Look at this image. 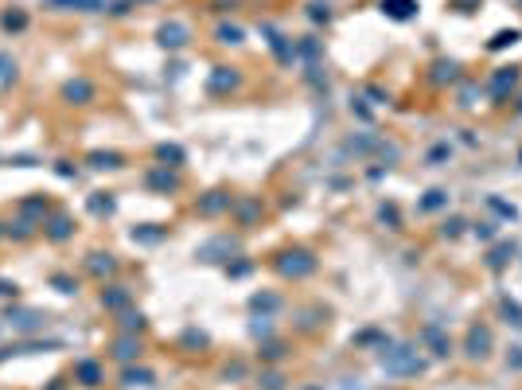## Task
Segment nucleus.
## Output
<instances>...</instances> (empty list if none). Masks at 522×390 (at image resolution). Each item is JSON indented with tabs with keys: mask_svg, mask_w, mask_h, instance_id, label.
Instances as JSON below:
<instances>
[{
	"mask_svg": "<svg viewBox=\"0 0 522 390\" xmlns=\"http://www.w3.org/2000/svg\"><path fill=\"white\" fill-rule=\"evenodd\" d=\"M148 187H152V192H176V187H180V172H171L168 164H160V168L148 172Z\"/></svg>",
	"mask_w": 522,
	"mask_h": 390,
	"instance_id": "obj_12",
	"label": "nucleus"
},
{
	"mask_svg": "<svg viewBox=\"0 0 522 390\" xmlns=\"http://www.w3.org/2000/svg\"><path fill=\"white\" fill-rule=\"evenodd\" d=\"M0 238H4V222H0Z\"/></svg>",
	"mask_w": 522,
	"mask_h": 390,
	"instance_id": "obj_45",
	"label": "nucleus"
},
{
	"mask_svg": "<svg viewBox=\"0 0 522 390\" xmlns=\"http://www.w3.org/2000/svg\"><path fill=\"white\" fill-rule=\"evenodd\" d=\"M121 328L137 336V332L145 328V317H141V312H133V308H125V312H121Z\"/></svg>",
	"mask_w": 522,
	"mask_h": 390,
	"instance_id": "obj_29",
	"label": "nucleus"
},
{
	"mask_svg": "<svg viewBox=\"0 0 522 390\" xmlns=\"http://www.w3.org/2000/svg\"><path fill=\"white\" fill-rule=\"evenodd\" d=\"M250 305H254V312H273V308H277L281 301L273 297V292H257V297L250 301Z\"/></svg>",
	"mask_w": 522,
	"mask_h": 390,
	"instance_id": "obj_30",
	"label": "nucleus"
},
{
	"mask_svg": "<svg viewBox=\"0 0 522 390\" xmlns=\"http://www.w3.org/2000/svg\"><path fill=\"white\" fill-rule=\"evenodd\" d=\"M514 39H519V32H499V36L495 39H491V47H507V43H514Z\"/></svg>",
	"mask_w": 522,
	"mask_h": 390,
	"instance_id": "obj_37",
	"label": "nucleus"
},
{
	"mask_svg": "<svg viewBox=\"0 0 522 390\" xmlns=\"http://www.w3.org/2000/svg\"><path fill=\"white\" fill-rule=\"evenodd\" d=\"M51 289H59L62 297H71V292H78V281L67 277V273H55V277H51Z\"/></svg>",
	"mask_w": 522,
	"mask_h": 390,
	"instance_id": "obj_28",
	"label": "nucleus"
},
{
	"mask_svg": "<svg viewBox=\"0 0 522 390\" xmlns=\"http://www.w3.org/2000/svg\"><path fill=\"white\" fill-rule=\"evenodd\" d=\"M487 352H491V328L472 324V328H468V355H472V359H484Z\"/></svg>",
	"mask_w": 522,
	"mask_h": 390,
	"instance_id": "obj_9",
	"label": "nucleus"
},
{
	"mask_svg": "<svg viewBox=\"0 0 522 390\" xmlns=\"http://www.w3.org/2000/svg\"><path fill=\"white\" fill-rule=\"evenodd\" d=\"M160 238H164V231L152 227V222H145V227H137L133 231V242H160Z\"/></svg>",
	"mask_w": 522,
	"mask_h": 390,
	"instance_id": "obj_26",
	"label": "nucleus"
},
{
	"mask_svg": "<svg viewBox=\"0 0 522 390\" xmlns=\"http://www.w3.org/2000/svg\"><path fill=\"white\" fill-rule=\"evenodd\" d=\"M215 36H219V43H242V27H234V24H222L219 32H215Z\"/></svg>",
	"mask_w": 522,
	"mask_h": 390,
	"instance_id": "obj_32",
	"label": "nucleus"
},
{
	"mask_svg": "<svg viewBox=\"0 0 522 390\" xmlns=\"http://www.w3.org/2000/svg\"><path fill=\"white\" fill-rule=\"evenodd\" d=\"M137 355H141V340H137L133 332H125V336H117V340H113V359H117V363H133Z\"/></svg>",
	"mask_w": 522,
	"mask_h": 390,
	"instance_id": "obj_11",
	"label": "nucleus"
},
{
	"mask_svg": "<svg viewBox=\"0 0 522 390\" xmlns=\"http://www.w3.org/2000/svg\"><path fill=\"white\" fill-rule=\"evenodd\" d=\"M86 164H90V168H121L125 157H121V152H106V148H97V152L86 157Z\"/></svg>",
	"mask_w": 522,
	"mask_h": 390,
	"instance_id": "obj_18",
	"label": "nucleus"
},
{
	"mask_svg": "<svg viewBox=\"0 0 522 390\" xmlns=\"http://www.w3.org/2000/svg\"><path fill=\"white\" fill-rule=\"evenodd\" d=\"M242 273H250V266H246V262H238V266H230V277H242Z\"/></svg>",
	"mask_w": 522,
	"mask_h": 390,
	"instance_id": "obj_42",
	"label": "nucleus"
},
{
	"mask_svg": "<svg viewBox=\"0 0 522 390\" xmlns=\"http://www.w3.org/2000/svg\"><path fill=\"white\" fill-rule=\"evenodd\" d=\"M113 207H117V199H113L110 192H94L90 195V211H94V215H113Z\"/></svg>",
	"mask_w": 522,
	"mask_h": 390,
	"instance_id": "obj_21",
	"label": "nucleus"
},
{
	"mask_svg": "<svg viewBox=\"0 0 522 390\" xmlns=\"http://www.w3.org/2000/svg\"><path fill=\"white\" fill-rule=\"evenodd\" d=\"M0 27H4V32H24V27H27V12H20V8H16V12H4V16H0Z\"/></svg>",
	"mask_w": 522,
	"mask_h": 390,
	"instance_id": "obj_24",
	"label": "nucleus"
},
{
	"mask_svg": "<svg viewBox=\"0 0 522 390\" xmlns=\"http://www.w3.org/2000/svg\"><path fill=\"white\" fill-rule=\"evenodd\" d=\"M156 160H164V164H183V148L180 145H160Z\"/></svg>",
	"mask_w": 522,
	"mask_h": 390,
	"instance_id": "obj_27",
	"label": "nucleus"
},
{
	"mask_svg": "<svg viewBox=\"0 0 522 390\" xmlns=\"http://www.w3.org/2000/svg\"><path fill=\"white\" fill-rule=\"evenodd\" d=\"M273 266H277L281 277L300 281V277H308V273L316 269V257H312V250H300V246H296V250H281Z\"/></svg>",
	"mask_w": 522,
	"mask_h": 390,
	"instance_id": "obj_2",
	"label": "nucleus"
},
{
	"mask_svg": "<svg viewBox=\"0 0 522 390\" xmlns=\"http://www.w3.org/2000/svg\"><path fill=\"white\" fill-rule=\"evenodd\" d=\"M308 16H312V20H324V24H328V20H331L328 4H320V0H316V4H312V12H308Z\"/></svg>",
	"mask_w": 522,
	"mask_h": 390,
	"instance_id": "obj_39",
	"label": "nucleus"
},
{
	"mask_svg": "<svg viewBox=\"0 0 522 390\" xmlns=\"http://www.w3.org/2000/svg\"><path fill=\"white\" fill-rule=\"evenodd\" d=\"M20 215L32 219V222H36L39 215H47V195H32V199H24V203H20Z\"/></svg>",
	"mask_w": 522,
	"mask_h": 390,
	"instance_id": "obj_20",
	"label": "nucleus"
},
{
	"mask_svg": "<svg viewBox=\"0 0 522 390\" xmlns=\"http://www.w3.org/2000/svg\"><path fill=\"white\" fill-rule=\"evenodd\" d=\"M234 199L226 192H206L203 199H199V215H222V211H230Z\"/></svg>",
	"mask_w": 522,
	"mask_h": 390,
	"instance_id": "obj_14",
	"label": "nucleus"
},
{
	"mask_svg": "<svg viewBox=\"0 0 522 390\" xmlns=\"http://www.w3.org/2000/svg\"><path fill=\"white\" fill-rule=\"evenodd\" d=\"M257 211H261V203H257V199H246V203H238V219L250 222V219L257 215Z\"/></svg>",
	"mask_w": 522,
	"mask_h": 390,
	"instance_id": "obj_34",
	"label": "nucleus"
},
{
	"mask_svg": "<svg viewBox=\"0 0 522 390\" xmlns=\"http://www.w3.org/2000/svg\"><path fill=\"white\" fill-rule=\"evenodd\" d=\"M43 234H47L51 242H67V238L74 234V219L67 215V211H55V215L43 222Z\"/></svg>",
	"mask_w": 522,
	"mask_h": 390,
	"instance_id": "obj_6",
	"label": "nucleus"
},
{
	"mask_svg": "<svg viewBox=\"0 0 522 390\" xmlns=\"http://www.w3.org/2000/svg\"><path fill=\"white\" fill-rule=\"evenodd\" d=\"M16 292H20V285H16V281H4V277H0V297H16Z\"/></svg>",
	"mask_w": 522,
	"mask_h": 390,
	"instance_id": "obj_40",
	"label": "nucleus"
},
{
	"mask_svg": "<svg viewBox=\"0 0 522 390\" xmlns=\"http://www.w3.org/2000/svg\"><path fill=\"white\" fill-rule=\"evenodd\" d=\"M514 82H519V71H514V67H507V71H499L495 78H491V94L503 98L507 90H514Z\"/></svg>",
	"mask_w": 522,
	"mask_h": 390,
	"instance_id": "obj_19",
	"label": "nucleus"
},
{
	"mask_svg": "<svg viewBox=\"0 0 522 390\" xmlns=\"http://www.w3.org/2000/svg\"><path fill=\"white\" fill-rule=\"evenodd\" d=\"M261 382H265V390H281V375H265Z\"/></svg>",
	"mask_w": 522,
	"mask_h": 390,
	"instance_id": "obj_41",
	"label": "nucleus"
},
{
	"mask_svg": "<svg viewBox=\"0 0 522 390\" xmlns=\"http://www.w3.org/2000/svg\"><path fill=\"white\" fill-rule=\"evenodd\" d=\"M211 94H226V90H234L238 86V71L234 67H215V74H211Z\"/></svg>",
	"mask_w": 522,
	"mask_h": 390,
	"instance_id": "obj_15",
	"label": "nucleus"
},
{
	"mask_svg": "<svg viewBox=\"0 0 522 390\" xmlns=\"http://www.w3.org/2000/svg\"><path fill=\"white\" fill-rule=\"evenodd\" d=\"M8 324H12L16 332H24V336H36L43 324H47V317L43 312H36V308H8Z\"/></svg>",
	"mask_w": 522,
	"mask_h": 390,
	"instance_id": "obj_3",
	"label": "nucleus"
},
{
	"mask_svg": "<svg viewBox=\"0 0 522 390\" xmlns=\"http://www.w3.org/2000/svg\"><path fill=\"white\" fill-rule=\"evenodd\" d=\"M62 102H71V106H90V102H94V82H90V78H71V82H62Z\"/></svg>",
	"mask_w": 522,
	"mask_h": 390,
	"instance_id": "obj_5",
	"label": "nucleus"
},
{
	"mask_svg": "<svg viewBox=\"0 0 522 390\" xmlns=\"http://www.w3.org/2000/svg\"><path fill=\"white\" fill-rule=\"evenodd\" d=\"M102 378H106L102 363H94V359H78L74 363V382L78 387H102Z\"/></svg>",
	"mask_w": 522,
	"mask_h": 390,
	"instance_id": "obj_8",
	"label": "nucleus"
},
{
	"mask_svg": "<svg viewBox=\"0 0 522 390\" xmlns=\"http://www.w3.org/2000/svg\"><path fill=\"white\" fill-rule=\"evenodd\" d=\"M421 340H425V343H433V355H449V340L440 336V328H437V324H429V328L421 332Z\"/></svg>",
	"mask_w": 522,
	"mask_h": 390,
	"instance_id": "obj_22",
	"label": "nucleus"
},
{
	"mask_svg": "<svg viewBox=\"0 0 522 390\" xmlns=\"http://www.w3.org/2000/svg\"><path fill=\"white\" fill-rule=\"evenodd\" d=\"M265 359H281V343H269V347H265Z\"/></svg>",
	"mask_w": 522,
	"mask_h": 390,
	"instance_id": "obj_43",
	"label": "nucleus"
},
{
	"mask_svg": "<svg viewBox=\"0 0 522 390\" xmlns=\"http://www.w3.org/2000/svg\"><path fill=\"white\" fill-rule=\"evenodd\" d=\"M382 371L390 375H421L425 371V359L413 352V347H382Z\"/></svg>",
	"mask_w": 522,
	"mask_h": 390,
	"instance_id": "obj_1",
	"label": "nucleus"
},
{
	"mask_svg": "<svg viewBox=\"0 0 522 390\" xmlns=\"http://www.w3.org/2000/svg\"><path fill=\"white\" fill-rule=\"evenodd\" d=\"M55 172H59L62 180H74V176H78V168H74L71 160H59V164H55Z\"/></svg>",
	"mask_w": 522,
	"mask_h": 390,
	"instance_id": "obj_38",
	"label": "nucleus"
},
{
	"mask_svg": "<svg viewBox=\"0 0 522 390\" xmlns=\"http://www.w3.org/2000/svg\"><path fill=\"white\" fill-rule=\"evenodd\" d=\"M468 4H479V0H456V8H460V12H472Z\"/></svg>",
	"mask_w": 522,
	"mask_h": 390,
	"instance_id": "obj_44",
	"label": "nucleus"
},
{
	"mask_svg": "<svg viewBox=\"0 0 522 390\" xmlns=\"http://www.w3.org/2000/svg\"><path fill=\"white\" fill-rule=\"evenodd\" d=\"M86 273H90V277H97V281L113 277V273H117V257H113L110 250H94V254L86 257Z\"/></svg>",
	"mask_w": 522,
	"mask_h": 390,
	"instance_id": "obj_4",
	"label": "nucleus"
},
{
	"mask_svg": "<svg viewBox=\"0 0 522 390\" xmlns=\"http://www.w3.org/2000/svg\"><path fill=\"white\" fill-rule=\"evenodd\" d=\"M444 78H456V62H437V82H444Z\"/></svg>",
	"mask_w": 522,
	"mask_h": 390,
	"instance_id": "obj_35",
	"label": "nucleus"
},
{
	"mask_svg": "<svg viewBox=\"0 0 522 390\" xmlns=\"http://www.w3.org/2000/svg\"><path fill=\"white\" fill-rule=\"evenodd\" d=\"M47 8H59V12H106L110 4L106 0H47Z\"/></svg>",
	"mask_w": 522,
	"mask_h": 390,
	"instance_id": "obj_13",
	"label": "nucleus"
},
{
	"mask_svg": "<svg viewBox=\"0 0 522 390\" xmlns=\"http://www.w3.org/2000/svg\"><path fill=\"white\" fill-rule=\"evenodd\" d=\"M382 12H386L390 20H410V16L417 12V0H382Z\"/></svg>",
	"mask_w": 522,
	"mask_h": 390,
	"instance_id": "obj_16",
	"label": "nucleus"
},
{
	"mask_svg": "<svg viewBox=\"0 0 522 390\" xmlns=\"http://www.w3.org/2000/svg\"><path fill=\"white\" fill-rule=\"evenodd\" d=\"M4 234H12V238H32V234H36V222L20 215L16 222H8V227H4Z\"/></svg>",
	"mask_w": 522,
	"mask_h": 390,
	"instance_id": "obj_23",
	"label": "nucleus"
},
{
	"mask_svg": "<svg viewBox=\"0 0 522 390\" xmlns=\"http://www.w3.org/2000/svg\"><path fill=\"white\" fill-rule=\"evenodd\" d=\"M129 305H133V292L125 289V285H110V289H102V308H110V312H125Z\"/></svg>",
	"mask_w": 522,
	"mask_h": 390,
	"instance_id": "obj_10",
	"label": "nucleus"
},
{
	"mask_svg": "<svg viewBox=\"0 0 522 390\" xmlns=\"http://www.w3.org/2000/svg\"><path fill=\"white\" fill-rule=\"evenodd\" d=\"M444 203H449V195L440 192V187H433V192L421 199V211H437V207H444Z\"/></svg>",
	"mask_w": 522,
	"mask_h": 390,
	"instance_id": "obj_31",
	"label": "nucleus"
},
{
	"mask_svg": "<svg viewBox=\"0 0 522 390\" xmlns=\"http://www.w3.org/2000/svg\"><path fill=\"white\" fill-rule=\"evenodd\" d=\"M507 254H514V246H510V242H503L499 250H491V269H503V266H507Z\"/></svg>",
	"mask_w": 522,
	"mask_h": 390,
	"instance_id": "obj_33",
	"label": "nucleus"
},
{
	"mask_svg": "<svg viewBox=\"0 0 522 390\" xmlns=\"http://www.w3.org/2000/svg\"><path fill=\"white\" fill-rule=\"evenodd\" d=\"M121 382L125 387H152V382H156V375H152V371H148V367H125V375H121Z\"/></svg>",
	"mask_w": 522,
	"mask_h": 390,
	"instance_id": "obj_17",
	"label": "nucleus"
},
{
	"mask_svg": "<svg viewBox=\"0 0 522 390\" xmlns=\"http://www.w3.org/2000/svg\"><path fill=\"white\" fill-rule=\"evenodd\" d=\"M503 312L510 317V324H519V328H522V308L514 305V301H503Z\"/></svg>",
	"mask_w": 522,
	"mask_h": 390,
	"instance_id": "obj_36",
	"label": "nucleus"
},
{
	"mask_svg": "<svg viewBox=\"0 0 522 390\" xmlns=\"http://www.w3.org/2000/svg\"><path fill=\"white\" fill-rule=\"evenodd\" d=\"M187 27L183 24H176V20H171V24H160V32H156V43L160 47H168V51H180V47H187Z\"/></svg>",
	"mask_w": 522,
	"mask_h": 390,
	"instance_id": "obj_7",
	"label": "nucleus"
},
{
	"mask_svg": "<svg viewBox=\"0 0 522 390\" xmlns=\"http://www.w3.org/2000/svg\"><path fill=\"white\" fill-rule=\"evenodd\" d=\"M12 82H16V59L0 51V90H4V86H12Z\"/></svg>",
	"mask_w": 522,
	"mask_h": 390,
	"instance_id": "obj_25",
	"label": "nucleus"
},
{
	"mask_svg": "<svg viewBox=\"0 0 522 390\" xmlns=\"http://www.w3.org/2000/svg\"><path fill=\"white\" fill-rule=\"evenodd\" d=\"M519 110H522V106H519Z\"/></svg>",
	"mask_w": 522,
	"mask_h": 390,
	"instance_id": "obj_46",
	"label": "nucleus"
}]
</instances>
